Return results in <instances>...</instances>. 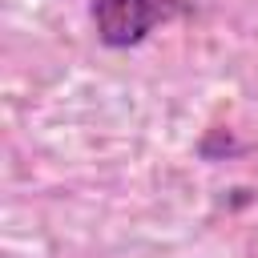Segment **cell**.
Returning a JSON list of instances; mask_svg holds the SVG:
<instances>
[{"label": "cell", "mask_w": 258, "mask_h": 258, "mask_svg": "<svg viewBox=\"0 0 258 258\" xmlns=\"http://www.w3.org/2000/svg\"><path fill=\"white\" fill-rule=\"evenodd\" d=\"M189 16V0H93L89 20L105 48H137L157 24Z\"/></svg>", "instance_id": "obj_1"}]
</instances>
